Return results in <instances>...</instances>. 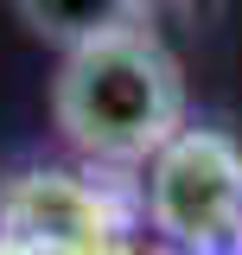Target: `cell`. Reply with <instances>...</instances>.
<instances>
[{
    "mask_svg": "<svg viewBox=\"0 0 242 255\" xmlns=\"http://www.w3.org/2000/svg\"><path fill=\"white\" fill-rule=\"evenodd\" d=\"M51 122L96 166H147L185 128V70L166 38L140 26L102 32L64 51L51 77Z\"/></svg>",
    "mask_w": 242,
    "mask_h": 255,
    "instance_id": "1",
    "label": "cell"
},
{
    "mask_svg": "<svg viewBox=\"0 0 242 255\" xmlns=\"http://www.w3.org/2000/svg\"><path fill=\"white\" fill-rule=\"evenodd\" d=\"M147 223L185 255H236L242 147L223 128H185L147 159Z\"/></svg>",
    "mask_w": 242,
    "mask_h": 255,
    "instance_id": "2",
    "label": "cell"
},
{
    "mask_svg": "<svg viewBox=\"0 0 242 255\" xmlns=\"http://www.w3.org/2000/svg\"><path fill=\"white\" fill-rule=\"evenodd\" d=\"M6 230L13 243L32 255H90L102 236H109V217H102V198L64 172H26L19 185L6 191Z\"/></svg>",
    "mask_w": 242,
    "mask_h": 255,
    "instance_id": "3",
    "label": "cell"
},
{
    "mask_svg": "<svg viewBox=\"0 0 242 255\" xmlns=\"http://www.w3.org/2000/svg\"><path fill=\"white\" fill-rule=\"evenodd\" d=\"M19 19H26L38 38H51L58 51H77L102 32H121V26H140L147 6L140 0H13Z\"/></svg>",
    "mask_w": 242,
    "mask_h": 255,
    "instance_id": "4",
    "label": "cell"
},
{
    "mask_svg": "<svg viewBox=\"0 0 242 255\" xmlns=\"http://www.w3.org/2000/svg\"><path fill=\"white\" fill-rule=\"evenodd\" d=\"M140 6H147V13H153V6H185V0H140Z\"/></svg>",
    "mask_w": 242,
    "mask_h": 255,
    "instance_id": "5",
    "label": "cell"
},
{
    "mask_svg": "<svg viewBox=\"0 0 242 255\" xmlns=\"http://www.w3.org/2000/svg\"><path fill=\"white\" fill-rule=\"evenodd\" d=\"M236 255H242V236H236Z\"/></svg>",
    "mask_w": 242,
    "mask_h": 255,
    "instance_id": "6",
    "label": "cell"
}]
</instances>
